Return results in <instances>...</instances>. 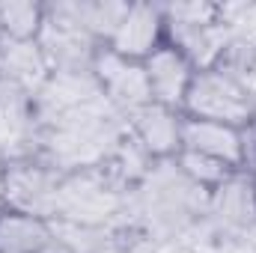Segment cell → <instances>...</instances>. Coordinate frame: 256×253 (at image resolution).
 Masks as SVG:
<instances>
[{"label":"cell","instance_id":"5","mask_svg":"<svg viewBox=\"0 0 256 253\" xmlns=\"http://www.w3.org/2000/svg\"><path fill=\"white\" fill-rule=\"evenodd\" d=\"M92 74H96V80L102 86V96L126 120L131 110H137V108H143V104L152 102L143 63H134V60H126V57L114 54L108 45L98 48L96 63H92Z\"/></svg>","mask_w":256,"mask_h":253},{"label":"cell","instance_id":"8","mask_svg":"<svg viewBox=\"0 0 256 253\" xmlns=\"http://www.w3.org/2000/svg\"><path fill=\"white\" fill-rule=\"evenodd\" d=\"M143 72H146V84H149V96L152 102L182 110V102L188 96V86L194 80V63L170 42H164L149 60H143Z\"/></svg>","mask_w":256,"mask_h":253},{"label":"cell","instance_id":"4","mask_svg":"<svg viewBox=\"0 0 256 253\" xmlns=\"http://www.w3.org/2000/svg\"><path fill=\"white\" fill-rule=\"evenodd\" d=\"M63 173L54 170L39 155L6 161V208L48 218L54 214V200Z\"/></svg>","mask_w":256,"mask_h":253},{"label":"cell","instance_id":"15","mask_svg":"<svg viewBox=\"0 0 256 253\" xmlns=\"http://www.w3.org/2000/svg\"><path fill=\"white\" fill-rule=\"evenodd\" d=\"M173 161H176V167L191 179L196 188L208 190V194L218 188V185H224L232 173H238V170L226 167L224 161H214V158L200 155V152H191V149H179V155H176Z\"/></svg>","mask_w":256,"mask_h":253},{"label":"cell","instance_id":"14","mask_svg":"<svg viewBox=\"0 0 256 253\" xmlns=\"http://www.w3.org/2000/svg\"><path fill=\"white\" fill-rule=\"evenodd\" d=\"M45 24V6L27 3V0H9L0 3V39H18V42H36Z\"/></svg>","mask_w":256,"mask_h":253},{"label":"cell","instance_id":"6","mask_svg":"<svg viewBox=\"0 0 256 253\" xmlns=\"http://www.w3.org/2000/svg\"><path fill=\"white\" fill-rule=\"evenodd\" d=\"M167 42V24H164V9L158 3H128L126 15L110 36L108 48L126 60L143 63L149 60L161 45Z\"/></svg>","mask_w":256,"mask_h":253},{"label":"cell","instance_id":"12","mask_svg":"<svg viewBox=\"0 0 256 253\" xmlns=\"http://www.w3.org/2000/svg\"><path fill=\"white\" fill-rule=\"evenodd\" d=\"M54 242L48 218L3 208L0 212V253H42Z\"/></svg>","mask_w":256,"mask_h":253},{"label":"cell","instance_id":"9","mask_svg":"<svg viewBox=\"0 0 256 253\" xmlns=\"http://www.w3.org/2000/svg\"><path fill=\"white\" fill-rule=\"evenodd\" d=\"M206 218L218 230L230 232H248L256 224V188L254 176L248 170L232 173L224 185L208 194V212Z\"/></svg>","mask_w":256,"mask_h":253},{"label":"cell","instance_id":"1","mask_svg":"<svg viewBox=\"0 0 256 253\" xmlns=\"http://www.w3.org/2000/svg\"><path fill=\"white\" fill-rule=\"evenodd\" d=\"M131 202L140 220L158 232H182L208 212V190L196 188L176 161H155L146 179L131 188Z\"/></svg>","mask_w":256,"mask_h":253},{"label":"cell","instance_id":"11","mask_svg":"<svg viewBox=\"0 0 256 253\" xmlns=\"http://www.w3.org/2000/svg\"><path fill=\"white\" fill-rule=\"evenodd\" d=\"M51 78V66L45 60L39 42L0 39V80L12 84L36 98V92Z\"/></svg>","mask_w":256,"mask_h":253},{"label":"cell","instance_id":"3","mask_svg":"<svg viewBox=\"0 0 256 253\" xmlns=\"http://www.w3.org/2000/svg\"><path fill=\"white\" fill-rule=\"evenodd\" d=\"M182 114L191 120H212L224 126L248 128L256 114V90L238 74L208 66L196 68L182 102Z\"/></svg>","mask_w":256,"mask_h":253},{"label":"cell","instance_id":"7","mask_svg":"<svg viewBox=\"0 0 256 253\" xmlns=\"http://www.w3.org/2000/svg\"><path fill=\"white\" fill-rule=\"evenodd\" d=\"M182 110L149 102L128 114V134L152 161H173L182 149Z\"/></svg>","mask_w":256,"mask_h":253},{"label":"cell","instance_id":"13","mask_svg":"<svg viewBox=\"0 0 256 253\" xmlns=\"http://www.w3.org/2000/svg\"><path fill=\"white\" fill-rule=\"evenodd\" d=\"M68 15L98 42L108 45L110 36L116 33L128 3H114V0H84V3H66Z\"/></svg>","mask_w":256,"mask_h":253},{"label":"cell","instance_id":"18","mask_svg":"<svg viewBox=\"0 0 256 253\" xmlns=\"http://www.w3.org/2000/svg\"><path fill=\"white\" fill-rule=\"evenodd\" d=\"M250 176H254V188H256V170H254V173H250Z\"/></svg>","mask_w":256,"mask_h":253},{"label":"cell","instance_id":"2","mask_svg":"<svg viewBox=\"0 0 256 253\" xmlns=\"http://www.w3.org/2000/svg\"><path fill=\"white\" fill-rule=\"evenodd\" d=\"M131 188H126L104 164L66 173L57 188L51 220H68L84 226H104L128 214Z\"/></svg>","mask_w":256,"mask_h":253},{"label":"cell","instance_id":"17","mask_svg":"<svg viewBox=\"0 0 256 253\" xmlns=\"http://www.w3.org/2000/svg\"><path fill=\"white\" fill-rule=\"evenodd\" d=\"M6 208V161H0V212Z\"/></svg>","mask_w":256,"mask_h":253},{"label":"cell","instance_id":"10","mask_svg":"<svg viewBox=\"0 0 256 253\" xmlns=\"http://www.w3.org/2000/svg\"><path fill=\"white\" fill-rule=\"evenodd\" d=\"M182 149L224 161L232 170H244V128L185 116L182 120Z\"/></svg>","mask_w":256,"mask_h":253},{"label":"cell","instance_id":"16","mask_svg":"<svg viewBox=\"0 0 256 253\" xmlns=\"http://www.w3.org/2000/svg\"><path fill=\"white\" fill-rule=\"evenodd\" d=\"M51 230L72 253H98L108 244V230L104 226H84V224H68V220H51Z\"/></svg>","mask_w":256,"mask_h":253}]
</instances>
